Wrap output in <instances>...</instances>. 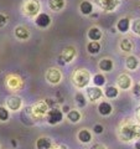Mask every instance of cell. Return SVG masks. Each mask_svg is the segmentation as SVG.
I'll return each mask as SVG.
<instances>
[{
    "label": "cell",
    "mask_w": 140,
    "mask_h": 149,
    "mask_svg": "<svg viewBox=\"0 0 140 149\" xmlns=\"http://www.w3.org/2000/svg\"><path fill=\"white\" fill-rule=\"evenodd\" d=\"M99 68L102 70V71H105V72H109L113 70V61L109 58H103L100 60L99 62Z\"/></svg>",
    "instance_id": "cell-17"
},
{
    "label": "cell",
    "mask_w": 140,
    "mask_h": 149,
    "mask_svg": "<svg viewBox=\"0 0 140 149\" xmlns=\"http://www.w3.org/2000/svg\"><path fill=\"white\" fill-rule=\"evenodd\" d=\"M120 49H122L124 52H130L133 50V42L129 39H123L120 41Z\"/></svg>",
    "instance_id": "cell-24"
},
{
    "label": "cell",
    "mask_w": 140,
    "mask_h": 149,
    "mask_svg": "<svg viewBox=\"0 0 140 149\" xmlns=\"http://www.w3.org/2000/svg\"><path fill=\"white\" fill-rule=\"evenodd\" d=\"M135 117H137V119L140 122V107H138L137 111H135Z\"/></svg>",
    "instance_id": "cell-34"
},
{
    "label": "cell",
    "mask_w": 140,
    "mask_h": 149,
    "mask_svg": "<svg viewBox=\"0 0 140 149\" xmlns=\"http://www.w3.org/2000/svg\"><path fill=\"white\" fill-rule=\"evenodd\" d=\"M91 149H105V147L104 146H102V144H93V146L91 147Z\"/></svg>",
    "instance_id": "cell-33"
},
{
    "label": "cell",
    "mask_w": 140,
    "mask_h": 149,
    "mask_svg": "<svg viewBox=\"0 0 140 149\" xmlns=\"http://www.w3.org/2000/svg\"><path fill=\"white\" fill-rule=\"evenodd\" d=\"M67 117H68V119L71 120L72 123H77V122H79V119H81V113H79L78 111H69L68 112V114H67Z\"/></svg>",
    "instance_id": "cell-25"
},
{
    "label": "cell",
    "mask_w": 140,
    "mask_h": 149,
    "mask_svg": "<svg viewBox=\"0 0 140 149\" xmlns=\"http://www.w3.org/2000/svg\"><path fill=\"white\" fill-rule=\"evenodd\" d=\"M6 104H8V107L10 109L17 111L21 107V98H20V97H17V96H12V97H10V98L8 100Z\"/></svg>",
    "instance_id": "cell-12"
},
{
    "label": "cell",
    "mask_w": 140,
    "mask_h": 149,
    "mask_svg": "<svg viewBox=\"0 0 140 149\" xmlns=\"http://www.w3.org/2000/svg\"><path fill=\"white\" fill-rule=\"evenodd\" d=\"M102 90L99 87H88L87 88V96H88V98H89L92 102H94L97 100H99L100 97H102Z\"/></svg>",
    "instance_id": "cell-7"
},
{
    "label": "cell",
    "mask_w": 140,
    "mask_h": 149,
    "mask_svg": "<svg viewBox=\"0 0 140 149\" xmlns=\"http://www.w3.org/2000/svg\"><path fill=\"white\" fill-rule=\"evenodd\" d=\"M129 26H130V21L127 17L120 19V20L118 21V25H116V27H118V30L120 32H127L129 30Z\"/></svg>",
    "instance_id": "cell-21"
},
{
    "label": "cell",
    "mask_w": 140,
    "mask_h": 149,
    "mask_svg": "<svg viewBox=\"0 0 140 149\" xmlns=\"http://www.w3.org/2000/svg\"><path fill=\"white\" fill-rule=\"evenodd\" d=\"M63 111H64V112H69V108H68L67 106H64V107H63Z\"/></svg>",
    "instance_id": "cell-37"
},
{
    "label": "cell",
    "mask_w": 140,
    "mask_h": 149,
    "mask_svg": "<svg viewBox=\"0 0 140 149\" xmlns=\"http://www.w3.org/2000/svg\"><path fill=\"white\" fill-rule=\"evenodd\" d=\"M116 82H118L119 88H122V90H129L130 86H132V78L125 73L120 74L118 77V80H116Z\"/></svg>",
    "instance_id": "cell-8"
},
{
    "label": "cell",
    "mask_w": 140,
    "mask_h": 149,
    "mask_svg": "<svg viewBox=\"0 0 140 149\" xmlns=\"http://www.w3.org/2000/svg\"><path fill=\"white\" fill-rule=\"evenodd\" d=\"M74 56H76V50H74V47H66L62 51L60 58H62L63 62H71L74 58Z\"/></svg>",
    "instance_id": "cell-9"
},
{
    "label": "cell",
    "mask_w": 140,
    "mask_h": 149,
    "mask_svg": "<svg viewBox=\"0 0 140 149\" xmlns=\"http://www.w3.org/2000/svg\"><path fill=\"white\" fill-rule=\"evenodd\" d=\"M61 78H62V74L57 68H49V71L46 72V80L50 83H52V85H57L61 81Z\"/></svg>",
    "instance_id": "cell-5"
},
{
    "label": "cell",
    "mask_w": 140,
    "mask_h": 149,
    "mask_svg": "<svg viewBox=\"0 0 140 149\" xmlns=\"http://www.w3.org/2000/svg\"><path fill=\"white\" fill-rule=\"evenodd\" d=\"M36 148L37 149H52V143H51V141L49 138L42 137V138L37 139Z\"/></svg>",
    "instance_id": "cell-13"
},
{
    "label": "cell",
    "mask_w": 140,
    "mask_h": 149,
    "mask_svg": "<svg viewBox=\"0 0 140 149\" xmlns=\"http://www.w3.org/2000/svg\"><path fill=\"white\" fill-rule=\"evenodd\" d=\"M6 22H8L6 16H5V15H3V14H0V27L5 26V25H6Z\"/></svg>",
    "instance_id": "cell-32"
},
{
    "label": "cell",
    "mask_w": 140,
    "mask_h": 149,
    "mask_svg": "<svg viewBox=\"0 0 140 149\" xmlns=\"http://www.w3.org/2000/svg\"><path fill=\"white\" fill-rule=\"evenodd\" d=\"M76 102H77L78 107H85L86 106V98H85V96H83L81 92H78L76 95Z\"/></svg>",
    "instance_id": "cell-28"
},
{
    "label": "cell",
    "mask_w": 140,
    "mask_h": 149,
    "mask_svg": "<svg viewBox=\"0 0 140 149\" xmlns=\"http://www.w3.org/2000/svg\"><path fill=\"white\" fill-rule=\"evenodd\" d=\"M134 147H135V149H140V138L138 139L137 142H135V146Z\"/></svg>",
    "instance_id": "cell-35"
},
{
    "label": "cell",
    "mask_w": 140,
    "mask_h": 149,
    "mask_svg": "<svg viewBox=\"0 0 140 149\" xmlns=\"http://www.w3.org/2000/svg\"><path fill=\"white\" fill-rule=\"evenodd\" d=\"M133 31H134V34L140 35V19H137L133 22Z\"/></svg>",
    "instance_id": "cell-30"
},
{
    "label": "cell",
    "mask_w": 140,
    "mask_h": 149,
    "mask_svg": "<svg viewBox=\"0 0 140 149\" xmlns=\"http://www.w3.org/2000/svg\"><path fill=\"white\" fill-rule=\"evenodd\" d=\"M93 130H94L97 134L103 133V125H102V124H96V125H94V128H93Z\"/></svg>",
    "instance_id": "cell-31"
},
{
    "label": "cell",
    "mask_w": 140,
    "mask_h": 149,
    "mask_svg": "<svg viewBox=\"0 0 140 149\" xmlns=\"http://www.w3.org/2000/svg\"><path fill=\"white\" fill-rule=\"evenodd\" d=\"M88 37H89L92 41H98V40H100V37H102V31L98 29V27H91L89 31H88Z\"/></svg>",
    "instance_id": "cell-19"
},
{
    "label": "cell",
    "mask_w": 140,
    "mask_h": 149,
    "mask_svg": "<svg viewBox=\"0 0 140 149\" xmlns=\"http://www.w3.org/2000/svg\"><path fill=\"white\" fill-rule=\"evenodd\" d=\"M120 138L125 142H129L132 139L140 138V124H127L120 128L119 133Z\"/></svg>",
    "instance_id": "cell-1"
},
{
    "label": "cell",
    "mask_w": 140,
    "mask_h": 149,
    "mask_svg": "<svg viewBox=\"0 0 140 149\" xmlns=\"http://www.w3.org/2000/svg\"><path fill=\"white\" fill-rule=\"evenodd\" d=\"M36 25L37 26H40V27H47L50 24H51V17L47 15V14H39L36 17Z\"/></svg>",
    "instance_id": "cell-10"
},
{
    "label": "cell",
    "mask_w": 140,
    "mask_h": 149,
    "mask_svg": "<svg viewBox=\"0 0 140 149\" xmlns=\"http://www.w3.org/2000/svg\"><path fill=\"white\" fill-rule=\"evenodd\" d=\"M47 109H49L47 104H46L45 102H40V103H37L34 108H32V113L37 116V117H41V116H44L46 112H47Z\"/></svg>",
    "instance_id": "cell-11"
},
{
    "label": "cell",
    "mask_w": 140,
    "mask_h": 149,
    "mask_svg": "<svg viewBox=\"0 0 140 149\" xmlns=\"http://www.w3.org/2000/svg\"><path fill=\"white\" fill-rule=\"evenodd\" d=\"M40 10V4L36 0H29L24 5V13L27 16H35Z\"/></svg>",
    "instance_id": "cell-3"
},
{
    "label": "cell",
    "mask_w": 140,
    "mask_h": 149,
    "mask_svg": "<svg viewBox=\"0 0 140 149\" xmlns=\"http://www.w3.org/2000/svg\"><path fill=\"white\" fill-rule=\"evenodd\" d=\"M63 119V113L57 108H52L47 113V122L50 124H57Z\"/></svg>",
    "instance_id": "cell-4"
},
{
    "label": "cell",
    "mask_w": 140,
    "mask_h": 149,
    "mask_svg": "<svg viewBox=\"0 0 140 149\" xmlns=\"http://www.w3.org/2000/svg\"><path fill=\"white\" fill-rule=\"evenodd\" d=\"M87 50L89 54L96 55L100 51V44L98 42V41H91V42L87 45Z\"/></svg>",
    "instance_id": "cell-23"
},
{
    "label": "cell",
    "mask_w": 140,
    "mask_h": 149,
    "mask_svg": "<svg viewBox=\"0 0 140 149\" xmlns=\"http://www.w3.org/2000/svg\"><path fill=\"white\" fill-rule=\"evenodd\" d=\"M15 36L20 40H26L30 36V34H29V30L25 26H17L15 29Z\"/></svg>",
    "instance_id": "cell-15"
},
{
    "label": "cell",
    "mask_w": 140,
    "mask_h": 149,
    "mask_svg": "<svg viewBox=\"0 0 140 149\" xmlns=\"http://www.w3.org/2000/svg\"><path fill=\"white\" fill-rule=\"evenodd\" d=\"M79 10H81L82 14H85V15H89V14L93 11V5H92V3L87 1V0L82 1L81 5H79Z\"/></svg>",
    "instance_id": "cell-18"
},
{
    "label": "cell",
    "mask_w": 140,
    "mask_h": 149,
    "mask_svg": "<svg viewBox=\"0 0 140 149\" xmlns=\"http://www.w3.org/2000/svg\"><path fill=\"white\" fill-rule=\"evenodd\" d=\"M93 83H94V85H96L97 87L103 86L104 83H105V77L103 76V74L98 73V74H96V76L93 77Z\"/></svg>",
    "instance_id": "cell-27"
},
{
    "label": "cell",
    "mask_w": 140,
    "mask_h": 149,
    "mask_svg": "<svg viewBox=\"0 0 140 149\" xmlns=\"http://www.w3.org/2000/svg\"><path fill=\"white\" fill-rule=\"evenodd\" d=\"M125 65H127V67L129 70L134 71V70H137L138 66H139V60L135 57V56H128L127 61H125Z\"/></svg>",
    "instance_id": "cell-16"
},
{
    "label": "cell",
    "mask_w": 140,
    "mask_h": 149,
    "mask_svg": "<svg viewBox=\"0 0 140 149\" xmlns=\"http://www.w3.org/2000/svg\"><path fill=\"white\" fill-rule=\"evenodd\" d=\"M96 3L105 11H113L119 4V0H96Z\"/></svg>",
    "instance_id": "cell-6"
},
{
    "label": "cell",
    "mask_w": 140,
    "mask_h": 149,
    "mask_svg": "<svg viewBox=\"0 0 140 149\" xmlns=\"http://www.w3.org/2000/svg\"><path fill=\"white\" fill-rule=\"evenodd\" d=\"M105 96L108 98H115L118 96V88L114 87V86H109L105 88Z\"/></svg>",
    "instance_id": "cell-26"
},
{
    "label": "cell",
    "mask_w": 140,
    "mask_h": 149,
    "mask_svg": "<svg viewBox=\"0 0 140 149\" xmlns=\"http://www.w3.org/2000/svg\"><path fill=\"white\" fill-rule=\"evenodd\" d=\"M78 139L82 143H89L92 141V134L88 132L87 129H82V130H79V133H78Z\"/></svg>",
    "instance_id": "cell-22"
},
{
    "label": "cell",
    "mask_w": 140,
    "mask_h": 149,
    "mask_svg": "<svg viewBox=\"0 0 140 149\" xmlns=\"http://www.w3.org/2000/svg\"><path fill=\"white\" fill-rule=\"evenodd\" d=\"M52 149H66V147H64V146H58V147H55Z\"/></svg>",
    "instance_id": "cell-36"
},
{
    "label": "cell",
    "mask_w": 140,
    "mask_h": 149,
    "mask_svg": "<svg viewBox=\"0 0 140 149\" xmlns=\"http://www.w3.org/2000/svg\"><path fill=\"white\" fill-rule=\"evenodd\" d=\"M113 111V107H112L110 103L108 102H102V103L98 106V112L102 114V116H109Z\"/></svg>",
    "instance_id": "cell-14"
},
{
    "label": "cell",
    "mask_w": 140,
    "mask_h": 149,
    "mask_svg": "<svg viewBox=\"0 0 140 149\" xmlns=\"http://www.w3.org/2000/svg\"><path fill=\"white\" fill-rule=\"evenodd\" d=\"M9 118V112L5 107L0 106V120H8Z\"/></svg>",
    "instance_id": "cell-29"
},
{
    "label": "cell",
    "mask_w": 140,
    "mask_h": 149,
    "mask_svg": "<svg viewBox=\"0 0 140 149\" xmlns=\"http://www.w3.org/2000/svg\"><path fill=\"white\" fill-rule=\"evenodd\" d=\"M49 6L51 10L53 11H60L64 6V0H50Z\"/></svg>",
    "instance_id": "cell-20"
},
{
    "label": "cell",
    "mask_w": 140,
    "mask_h": 149,
    "mask_svg": "<svg viewBox=\"0 0 140 149\" xmlns=\"http://www.w3.org/2000/svg\"><path fill=\"white\" fill-rule=\"evenodd\" d=\"M72 80H73V83L78 88L86 87L88 83H89V80H91L89 72H87L86 70H77V71L73 73Z\"/></svg>",
    "instance_id": "cell-2"
}]
</instances>
